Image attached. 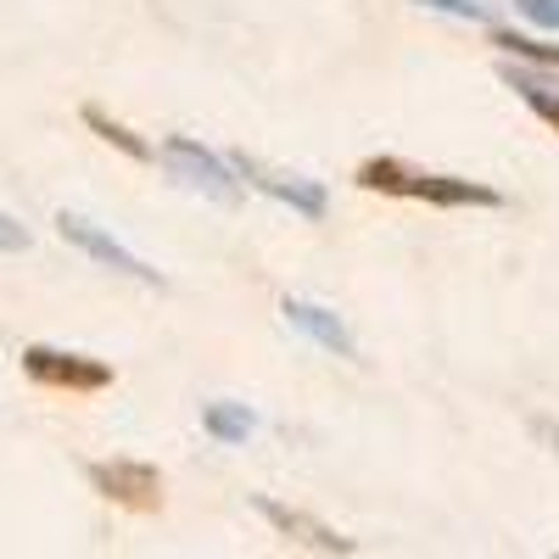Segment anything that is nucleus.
Listing matches in <instances>:
<instances>
[{"label": "nucleus", "instance_id": "nucleus-9", "mask_svg": "<svg viewBox=\"0 0 559 559\" xmlns=\"http://www.w3.org/2000/svg\"><path fill=\"white\" fill-rule=\"evenodd\" d=\"M202 431L213 442H224V448H241V442L258 437V414L247 403H207L202 408Z\"/></svg>", "mask_w": 559, "mask_h": 559}, {"label": "nucleus", "instance_id": "nucleus-11", "mask_svg": "<svg viewBox=\"0 0 559 559\" xmlns=\"http://www.w3.org/2000/svg\"><path fill=\"white\" fill-rule=\"evenodd\" d=\"M79 118H84V129H90V134H102L107 146H118L123 157H134V163H152V157H157V152L146 146V140L129 134V129H123L112 112H102V107H79Z\"/></svg>", "mask_w": 559, "mask_h": 559}, {"label": "nucleus", "instance_id": "nucleus-12", "mask_svg": "<svg viewBox=\"0 0 559 559\" xmlns=\"http://www.w3.org/2000/svg\"><path fill=\"white\" fill-rule=\"evenodd\" d=\"M492 45H503L509 57H526V62H537V68H559V45H537V39L509 34V28H492Z\"/></svg>", "mask_w": 559, "mask_h": 559}, {"label": "nucleus", "instance_id": "nucleus-6", "mask_svg": "<svg viewBox=\"0 0 559 559\" xmlns=\"http://www.w3.org/2000/svg\"><path fill=\"white\" fill-rule=\"evenodd\" d=\"M252 509L280 532V537H292L297 548H319V554H336V559H347V554H358V543L353 537H342V532H331L324 521H313V515H302V509H292V503H274V498H252Z\"/></svg>", "mask_w": 559, "mask_h": 559}, {"label": "nucleus", "instance_id": "nucleus-14", "mask_svg": "<svg viewBox=\"0 0 559 559\" xmlns=\"http://www.w3.org/2000/svg\"><path fill=\"white\" fill-rule=\"evenodd\" d=\"M515 12L537 28H559V0H515Z\"/></svg>", "mask_w": 559, "mask_h": 559}, {"label": "nucleus", "instance_id": "nucleus-13", "mask_svg": "<svg viewBox=\"0 0 559 559\" xmlns=\"http://www.w3.org/2000/svg\"><path fill=\"white\" fill-rule=\"evenodd\" d=\"M28 247H34L28 224H17L12 213H0V258H7V252H28Z\"/></svg>", "mask_w": 559, "mask_h": 559}, {"label": "nucleus", "instance_id": "nucleus-4", "mask_svg": "<svg viewBox=\"0 0 559 559\" xmlns=\"http://www.w3.org/2000/svg\"><path fill=\"white\" fill-rule=\"evenodd\" d=\"M84 476L107 503L129 509V515H157L163 509V471L146 459H96L84 464Z\"/></svg>", "mask_w": 559, "mask_h": 559}, {"label": "nucleus", "instance_id": "nucleus-5", "mask_svg": "<svg viewBox=\"0 0 559 559\" xmlns=\"http://www.w3.org/2000/svg\"><path fill=\"white\" fill-rule=\"evenodd\" d=\"M57 236H62L68 247H79L90 263L112 269V274H129V280H140V286H152V292H163V286H168L163 269H152L146 258H134L118 236H107V229H102V224H90L84 213H57Z\"/></svg>", "mask_w": 559, "mask_h": 559}, {"label": "nucleus", "instance_id": "nucleus-3", "mask_svg": "<svg viewBox=\"0 0 559 559\" xmlns=\"http://www.w3.org/2000/svg\"><path fill=\"white\" fill-rule=\"evenodd\" d=\"M23 376L34 386H45V392H79V397H90V392L112 386V364L90 358V353H68V347L34 342V347H23Z\"/></svg>", "mask_w": 559, "mask_h": 559}, {"label": "nucleus", "instance_id": "nucleus-8", "mask_svg": "<svg viewBox=\"0 0 559 559\" xmlns=\"http://www.w3.org/2000/svg\"><path fill=\"white\" fill-rule=\"evenodd\" d=\"M280 313L292 319V331H302L313 347H324V353H336V358H353V336H347V324H342V313H331L324 302H308V297H286L280 302Z\"/></svg>", "mask_w": 559, "mask_h": 559}, {"label": "nucleus", "instance_id": "nucleus-7", "mask_svg": "<svg viewBox=\"0 0 559 559\" xmlns=\"http://www.w3.org/2000/svg\"><path fill=\"white\" fill-rule=\"evenodd\" d=\"M236 174H247L263 197H274V202H286L292 213H302V218H324L331 213V197L319 191L313 179H297V174H280V168H258L252 157H236Z\"/></svg>", "mask_w": 559, "mask_h": 559}, {"label": "nucleus", "instance_id": "nucleus-2", "mask_svg": "<svg viewBox=\"0 0 559 559\" xmlns=\"http://www.w3.org/2000/svg\"><path fill=\"white\" fill-rule=\"evenodd\" d=\"M157 157H163V168H168L179 185H191V191H202L207 202H224V207H236V202H241V174H236V163H224L218 152L197 146V140L168 134Z\"/></svg>", "mask_w": 559, "mask_h": 559}, {"label": "nucleus", "instance_id": "nucleus-1", "mask_svg": "<svg viewBox=\"0 0 559 559\" xmlns=\"http://www.w3.org/2000/svg\"><path fill=\"white\" fill-rule=\"evenodd\" d=\"M364 191H381V197H408V202H426V207H503V197L492 185L476 179H459V174H426L414 163L397 157H369L353 174Z\"/></svg>", "mask_w": 559, "mask_h": 559}, {"label": "nucleus", "instance_id": "nucleus-15", "mask_svg": "<svg viewBox=\"0 0 559 559\" xmlns=\"http://www.w3.org/2000/svg\"><path fill=\"white\" fill-rule=\"evenodd\" d=\"M414 7H431V12H453V17H487L481 0H414Z\"/></svg>", "mask_w": 559, "mask_h": 559}, {"label": "nucleus", "instance_id": "nucleus-10", "mask_svg": "<svg viewBox=\"0 0 559 559\" xmlns=\"http://www.w3.org/2000/svg\"><path fill=\"white\" fill-rule=\"evenodd\" d=\"M503 84L515 90V96H521V102H526V107L559 134V90H548V84H543L537 73H526V68H503Z\"/></svg>", "mask_w": 559, "mask_h": 559}]
</instances>
